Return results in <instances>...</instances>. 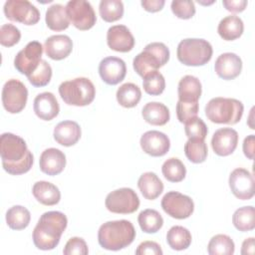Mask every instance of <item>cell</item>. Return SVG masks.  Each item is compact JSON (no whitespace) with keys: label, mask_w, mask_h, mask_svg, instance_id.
<instances>
[{"label":"cell","mask_w":255,"mask_h":255,"mask_svg":"<svg viewBox=\"0 0 255 255\" xmlns=\"http://www.w3.org/2000/svg\"><path fill=\"white\" fill-rule=\"evenodd\" d=\"M142 79V87L146 94L150 96H159L163 93L165 89V80L160 72H150Z\"/></svg>","instance_id":"f35d334b"},{"label":"cell","mask_w":255,"mask_h":255,"mask_svg":"<svg viewBox=\"0 0 255 255\" xmlns=\"http://www.w3.org/2000/svg\"><path fill=\"white\" fill-rule=\"evenodd\" d=\"M43 46L38 41L29 42L21 51L17 53L14 59L15 69L28 77L39 66L43 54Z\"/></svg>","instance_id":"4fadbf2b"},{"label":"cell","mask_w":255,"mask_h":255,"mask_svg":"<svg viewBox=\"0 0 255 255\" xmlns=\"http://www.w3.org/2000/svg\"><path fill=\"white\" fill-rule=\"evenodd\" d=\"M140 4L145 11L154 13V12L160 11L163 8L165 1L164 0H143L140 2Z\"/></svg>","instance_id":"c3c4849f"},{"label":"cell","mask_w":255,"mask_h":255,"mask_svg":"<svg viewBox=\"0 0 255 255\" xmlns=\"http://www.w3.org/2000/svg\"><path fill=\"white\" fill-rule=\"evenodd\" d=\"M45 21L48 28L56 32L66 30L71 23L66 12V7L62 4H53L48 7Z\"/></svg>","instance_id":"f1b7e54d"},{"label":"cell","mask_w":255,"mask_h":255,"mask_svg":"<svg viewBox=\"0 0 255 255\" xmlns=\"http://www.w3.org/2000/svg\"><path fill=\"white\" fill-rule=\"evenodd\" d=\"M184 131L188 138H202L207 135L208 129L205 123L200 118H192L184 124Z\"/></svg>","instance_id":"60d3db41"},{"label":"cell","mask_w":255,"mask_h":255,"mask_svg":"<svg viewBox=\"0 0 255 255\" xmlns=\"http://www.w3.org/2000/svg\"><path fill=\"white\" fill-rule=\"evenodd\" d=\"M27 78L32 86L37 87V88L45 87L51 81L52 68L47 61L41 60L38 68Z\"/></svg>","instance_id":"ab89813d"},{"label":"cell","mask_w":255,"mask_h":255,"mask_svg":"<svg viewBox=\"0 0 255 255\" xmlns=\"http://www.w3.org/2000/svg\"><path fill=\"white\" fill-rule=\"evenodd\" d=\"M33 109L36 116L43 121H52L60 112L59 103L50 92H44L36 96L33 103Z\"/></svg>","instance_id":"7402d4cb"},{"label":"cell","mask_w":255,"mask_h":255,"mask_svg":"<svg viewBox=\"0 0 255 255\" xmlns=\"http://www.w3.org/2000/svg\"><path fill=\"white\" fill-rule=\"evenodd\" d=\"M184 153L189 161L193 163H201L205 161L208 148L202 138H188L184 144Z\"/></svg>","instance_id":"e575fe53"},{"label":"cell","mask_w":255,"mask_h":255,"mask_svg":"<svg viewBox=\"0 0 255 255\" xmlns=\"http://www.w3.org/2000/svg\"><path fill=\"white\" fill-rule=\"evenodd\" d=\"M4 14L10 21L27 26L35 25L40 20V11L27 0H8L4 4Z\"/></svg>","instance_id":"30bf717a"},{"label":"cell","mask_w":255,"mask_h":255,"mask_svg":"<svg viewBox=\"0 0 255 255\" xmlns=\"http://www.w3.org/2000/svg\"><path fill=\"white\" fill-rule=\"evenodd\" d=\"M39 165L41 171L48 175L60 174L66 166V155L58 148H47L40 155Z\"/></svg>","instance_id":"ffe728a7"},{"label":"cell","mask_w":255,"mask_h":255,"mask_svg":"<svg viewBox=\"0 0 255 255\" xmlns=\"http://www.w3.org/2000/svg\"><path fill=\"white\" fill-rule=\"evenodd\" d=\"M44 50L50 59L60 61L72 53L73 41L67 35H53L45 41Z\"/></svg>","instance_id":"44dd1931"},{"label":"cell","mask_w":255,"mask_h":255,"mask_svg":"<svg viewBox=\"0 0 255 255\" xmlns=\"http://www.w3.org/2000/svg\"><path fill=\"white\" fill-rule=\"evenodd\" d=\"M163 211L172 218H188L194 210V202L191 197L177 191H168L161 199Z\"/></svg>","instance_id":"7c38bea8"},{"label":"cell","mask_w":255,"mask_h":255,"mask_svg":"<svg viewBox=\"0 0 255 255\" xmlns=\"http://www.w3.org/2000/svg\"><path fill=\"white\" fill-rule=\"evenodd\" d=\"M81 128L74 121H63L54 128V139L61 145L72 146L81 138Z\"/></svg>","instance_id":"603a6c76"},{"label":"cell","mask_w":255,"mask_h":255,"mask_svg":"<svg viewBox=\"0 0 255 255\" xmlns=\"http://www.w3.org/2000/svg\"><path fill=\"white\" fill-rule=\"evenodd\" d=\"M254 145H255V136L250 134L244 138L243 141V152L245 156L249 159L254 158Z\"/></svg>","instance_id":"681fc988"},{"label":"cell","mask_w":255,"mask_h":255,"mask_svg":"<svg viewBox=\"0 0 255 255\" xmlns=\"http://www.w3.org/2000/svg\"><path fill=\"white\" fill-rule=\"evenodd\" d=\"M234 227L242 232L251 231L255 228V210L253 206H243L235 210L232 216Z\"/></svg>","instance_id":"d6a6232c"},{"label":"cell","mask_w":255,"mask_h":255,"mask_svg":"<svg viewBox=\"0 0 255 255\" xmlns=\"http://www.w3.org/2000/svg\"><path fill=\"white\" fill-rule=\"evenodd\" d=\"M169 49L161 42H152L147 44L142 52L137 54L132 66L135 73L144 77L146 74L157 71V69L164 66L169 60Z\"/></svg>","instance_id":"5b68a950"},{"label":"cell","mask_w":255,"mask_h":255,"mask_svg":"<svg viewBox=\"0 0 255 255\" xmlns=\"http://www.w3.org/2000/svg\"><path fill=\"white\" fill-rule=\"evenodd\" d=\"M235 251L233 240L225 234H217L213 236L207 245L209 255H232Z\"/></svg>","instance_id":"d590c367"},{"label":"cell","mask_w":255,"mask_h":255,"mask_svg":"<svg viewBox=\"0 0 255 255\" xmlns=\"http://www.w3.org/2000/svg\"><path fill=\"white\" fill-rule=\"evenodd\" d=\"M216 75L226 81L237 78L242 71V60L235 53H223L215 61Z\"/></svg>","instance_id":"d6986e66"},{"label":"cell","mask_w":255,"mask_h":255,"mask_svg":"<svg viewBox=\"0 0 255 255\" xmlns=\"http://www.w3.org/2000/svg\"><path fill=\"white\" fill-rule=\"evenodd\" d=\"M161 171L164 178L170 182H180L186 175V168L177 157L166 159L161 166Z\"/></svg>","instance_id":"8d00e7d4"},{"label":"cell","mask_w":255,"mask_h":255,"mask_svg":"<svg viewBox=\"0 0 255 255\" xmlns=\"http://www.w3.org/2000/svg\"><path fill=\"white\" fill-rule=\"evenodd\" d=\"M105 205L113 213L130 214L138 209L139 198L133 189L122 187L107 195Z\"/></svg>","instance_id":"ba28073f"},{"label":"cell","mask_w":255,"mask_h":255,"mask_svg":"<svg viewBox=\"0 0 255 255\" xmlns=\"http://www.w3.org/2000/svg\"><path fill=\"white\" fill-rule=\"evenodd\" d=\"M222 4L229 12L240 13L245 10L248 2L246 0H223Z\"/></svg>","instance_id":"7dc6e473"},{"label":"cell","mask_w":255,"mask_h":255,"mask_svg":"<svg viewBox=\"0 0 255 255\" xmlns=\"http://www.w3.org/2000/svg\"><path fill=\"white\" fill-rule=\"evenodd\" d=\"M0 155L5 171L12 175L28 172L34 162V156L26 141L11 132H4L0 137Z\"/></svg>","instance_id":"6da1fadb"},{"label":"cell","mask_w":255,"mask_h":255,"mask_svg":"<svg viewBox=\"0 0 255 255\" xmlns=\"http://www.w3.org/2000/svg\"><path fill=\"white\" fill-rule=\"evenodd\" d=\"M59 94L67 105L85 107L94 101L96 88L90 79L80 77L63 82L59 86Z\"/></svg>","instance_id":"52a82bcc"},{"label":"cell","mask_w":255,"mask_h":255,"mask_svg":"<svg viewBox=\"0 0 255 255\" xmlns=\"http://www.w3.org/2000/svg\"><path fill=\"white\" fill-rule=\"evenodd\" d=\"M66 12L70 22L81 31H86L94 27L97 16L90 2L85 0H72L67 3Z\"/></svg>","instance_id":"8fae6325"},{"label":"cell","mask_w":255,"mask_h":255,"mask_svg":"<svg viewBox=\"0 0 255 255\" xmlns=\"http://www.w3.org/2000/svg\"><path fill=\"white\" fill-rule=\"evenodd\" d=\"M68 225L67 216L61 211H48L41 215L32 234L35 246L44 251L54 249Z\"/></svg>","instance_id":"7a4b0ae2"},{"label":"cell","mask_w":255,"mask_h":255,"mask_svg":"<svg viewBox=\"0 0 255 255\" xmlns=\"http://www.w3.org/2000/svg\"><path fill=\"white\" fill-rule=\"evenodd\" d=\"M172 13L179 19L187 20L194 16L195 6L193 1L173 0L170 5Z\"/></svg>","instance_id":"ee69618b"},{"label":"cell","mask_w":255,"mask_h":255,"mask_svg":"<svg viewBox=\"0 0 255 255\" xmlns=\"http://www.w3.org/2000/svg\"><path fill=\"white\" fill-rule=\"evenodd\" d=\"M135 235V229L130 221L126 219L108 221L100 226L98 241L102 248L118 251L130 245Z\"/></svg>","instance_id":"3957f363"},{"label":"cell","mask_w":255,"mask_h":255,"mask_svg":"<svg viewBox=\"0 0 255 255\" xmlns=\"http://www.w3.org/2000/svg\"><path fill=\"white\" fill-rule=\"evenodd\" d=\"M21 39L20 30L12 24H4L0 28V43L4 47H12Z\"/></svg>","instance_id":"b9f144b4"},{"label":"cell","mask_w":255,"mask_h":255,"mask_svg":"<svg viewBox=\"0 0 255 255\" xmlns=\"http://www.w3.org/2000/svg\"><path fill=\"white\" fill-rule=\"evenodd\" d=\"M99 74L106 84L111 86L118 85L127 75L126 63L118 57L104 58L99 65Z\"/></svg>","instance_id":"9a60e30c"},{"label":"cell","mask_w":255,"mask_h":255,"mask_svg":"<svg viewBox=\"0 0 255 255\" xmlns=\"http://www.w3.org/2000/svg\"><path fill=\"white\" fill-rule=\"evenodd\" d=\"M191 233L190 231L180 225L172 226L166 234V242L168 246L176 251L187 249L191 244Z\"/></svg>","instance_id":"f546056e"},{"label":"cell","mask_w":255,"mask_h":255,"mask_svg":"<svg viewBox=\"0 0 255 255\" xmlns=\"http://www.w3.org/2000/svg\"><path fill=\"white\" fill-rule=\"evenodd\" d=\"M143 120L152 126H164L170 118L168 108L158 102H150L145 104L141 110Z\"/></svg>","instance_id":"4316f807"},{"label":"cell","mask_w":255,"mask_h":255,"mask_svg":"<svg viewBox=\"0 0 255 255\" xmlns=\"http://www.w3.org/2000/svg\"><path fill=\"white\" fill-rule=\"evenodd\" d=\"M243 112V104L232 98H213L205 106V116L214 124L235 125L241 120Z\"/></svg>","instance_id":"277c9868"},{"label":"cell","mask_w":255,"mask_h":255,"mask_svg":"<svg viewBox=\"0 0 255 255\" xmlns=\"http://www.w3.org/2000/svg\"><path fill=\"white\" fill-rule=\"evenodd\" d=\"M63 253L65 255H87L89 253L86 241L81 237H72L66 243Z\"/></svg>","instance_id":"f6af8a7d"},{"label":"cell","mask_w":255,"mask_h":255,"mask_svg":"<svg viewBox=\"0 0 255 255\" xmlns=\"http://www.w3.org/2000/svg\"><path fill=\"white\" fill-rule=\"evenodd\" d=\"M211 44L198 38H187L179 42L176 50L178 61L185 66L198 67L207 64L212 58Z\"/></svg>","instance_id":"8992f818"},{"label":"cell","mask_w":255,"mask_h":255,"mask_svg":"<svg viewBox=\"0 0 255 255\" xmlns=\"http://www.w3.org/2000/svg\"><path fill=\"white\" fill-rule=\"evenodd\" d=\"M2 105L10 114H19L24 110L28 100V90L19 80H8L2 89Z\"/></svg>","instance_id":"9c48e42d"},{"label":"cell","mask_w":255,"mask_h":255,"mask_svg":"<svg viewBox=\"0 0 255 255\" xmlns=\"http://www.w3.org/2000/svg\"><path fill=\"white\" fill-rule=\"evenodd\" d=\"M107 43L116 52L128 53L134 47V38L127 26L114 25L107 32Z\"/></svg>","instance_id":"ac0fdd59"},{"label":"cell","mask_w":255,"mask_h":255,"mask_svg":"<svg viewBox=\"0 0 255 255\" xmlns=\"http://www.w3.org/2000/svg\"><path fill=\"white\" fill-rule=\"evenodd\" d=\"M244 31V24L240 17L229 15L224 17L218 24L217 32L225 41H233L241 37Z\"/></svg>","instance_id":"83f0119b"},{"label":"cell","mask_w":255,"mask_h":255,"mask_svg":"<svg viewBox=\"0 0 255 255\" xmlns=\"http://www.w3.org/2000/svg\"><path fill=\"white\" fill-rule=\"evenodd\" d=\"M118 103L127 109L135 107L141 99V91L133 83H126L122 85L116 94Z\"/></svg>","instance_id":"4dcf8cb0"},{"label":"cell","mask_w":255,"mask_h":255,"mask_svg":"<svg viewBox=\"0 0 255 255\" xmlns=\"http://www.w3.org/2000/svg\"><path fill=\"white\" fill-rule=\"evenodd\" d=\"M141 149L148 155L158 157L167 153L170 147L168 136L158 130H148L144 132L139 140Z\"/></svg>","instance_id":"2e32d148"},{"label":"cell","mask_w":255,"mask_h":255,"mask_svg":"<svg viewBox=\"0 0 255 255\" xmlns=\"http://www.w3.org/2000/svg\"><path fill=\"white\" fill-rule=\"evenodd\" d=\"M238 132L231 128L217 129L211 138L213 151L219 156H227L234 152L238 144Z\"/></svg>","instance_id":"e0dca14e"},{"label":"cell","mask_w":255,"mask_h":255,"mask_svg":"<svg viewBox=\"0 0 255 255\" xmlns=\"http://www.w3.org/2000/svg\"><path fill=\"white\" fill-rule=\"evenodd\" d=\"M32 193L34 197L43 205L52 206L59 203L61 199V192L59 188L45 180L37 181L32 187Z\"/></svg>","instance_id":"d4e9b609"},{"label":"cell","mask_w":255,"mask_h":255,"mask_svg":"<svg viewBox=\"0 0 255 255\" xmlns=\"http://www.w3.org/2000/svg\"><path fill=\"white\" fill-rule=\"evenodd\" d=\"M162 253L159 244L149 240L141 242L135 250L136 255H161Z\"/></svg>","instance_id":"bcb514c9"},{"label":"cell","mask_w":255,"mask_h":255,"mask_svg":"<svg viewBox=\"0 0 255 255\" xmlns=\"http://www.w3.org/2000/svg\"><path fill=\"white\" fill-rule=\"evenodd\" d=\"M229 187L235 197L249 200L254 196V178L245 168H235L229 175Z\"/></svg>","instance_id":"5bb4252c"},{"label":"cell","mask_w":255,"mask_h":255,"mask_svg":"<svg viewBox=\"0 0 255 255\" xmlns=\"http://www.w3.org/2000/svg\"><path fill=\"white\" fill-rule=\"evenodd\" d=\"M255 252V239L254 237L246 238L241 247V254L242 255H248V254H254Z\"/></svg>","instance_id":"f907efd6"},{"label":"cell","mask_w":255,"mask_h":255,"mask_svg":"<svg viewBox=\"0 0 255 255\" xmlns=\"http://www.w3.org/2000/svg\"><path fill=\"white\" fill-rule=\"evenodd\" d=\"M99 12L104 21L112 23L122 19L124 4L120 0H102L99 5Z\"/></svg>","instance_id":"74e56055"},{"label":"cell","mask_w":255,"mask_h":255,"mask_svg":"<svg viewBox=\"0 0 255 255\" xmlns=\"http://www.w3.org/2000/svg\"><path fill=\"white\" fill-rule=\"evenodd\" d=\"M31 220L30 211L22 205H14L6 212L7 225L13 230L25 229Z\"/></svg>","instance_id":"1f68e13d"},{"label":"cell","mask_w":255,"mask_h":255,"mask_svg":"<svg viewBox=\"0 0 255 255\" xmlns=\"http://www.w3.org/2000/svg\"><path fill=\"white\" fill-rule=\"evenodd\" d=\"M201 93L202 87L198 78L186 75L180 79L177 87L178 101L186 103L198 102Z\"/></svg>","instance_id":"cb8c5ba5"},{"label":"cell","mask_w":255,"mask_h":255,"mask_svg":"<svg viewBox=\"0 0 255 255\" xmlns=\"http://www.w3.org/2000/svg\"><path fill=\"white\" fill-rule=\"evenodd\" d=\"M198 102L186 103L178 101L176 104V117L177 120L182 124H185L190 119L195 118L198 114Z\"/></svg>","instance_id":"7bdbcfd3"},{"label":"cell","mask_w":255,"mask_h":255,"mask_svg":"<svg viewBox=\"0 0 255 255\" xmlns=\"http://www.w3.org/2000/svg\"><path fill=\"white\" fill-rule=\"evenodd\" d=\"M140 229L145 233H156L163 225V218L155 209H144L137 217Z\"/></svg>","instance_id":"836d02e7"},{"label":"cell","mask_w":255,"mask_h":255,"mask_svg":"<svg viewBox=\"0 0 255 255\" xmlns=\"http://www.w3.org/2000/svg\"><path fill=\"white\" fill-rule=\"evenodd\" d=\"M137 187L143 197L148 200H154L163 191V183L159 177L151 171L142 173L137 180Z\"/></svg>","instance_id":"484cf974"}]
</instances>
